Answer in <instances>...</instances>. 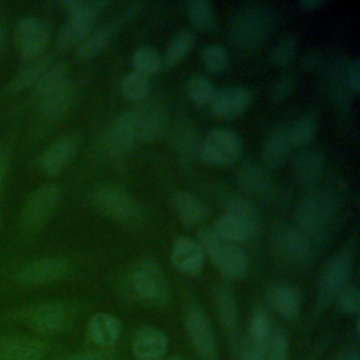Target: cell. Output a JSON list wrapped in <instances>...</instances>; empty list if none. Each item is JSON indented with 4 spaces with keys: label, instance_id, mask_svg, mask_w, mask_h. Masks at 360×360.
Instances as JSON below:
<instances>
[{
    "label": "cell",
    "instance_id": "6",
    "mask_svg": "<svg viewBox=\"0 0 360 360\" xmlns=\"http://www.w3.org/2000/svg\"><path fill=\"white\" fill-rule=\"evenodd\" d=\"M242 139L231 128L217 127L207 132L200 142L197 158L212 166H228L236 162L242 153Z\"/></svg>",
    "mask_w": 360,
    "mask_h": 360
},
{
    "label": "cell",
    "instance_id": "13",
    "mask_svg": "<svg viewBox=\"0 0 360 360\" xmlns=\"http://www.w3.org/2000/svg\"><path fill=\"white\" fill-rule=\"evenodd\" d=\"M138 142L134 120L129 111L121 112L111 120L103 136V146L108 156L124 158Z\"/></svg>",
    "mask_w": 360,
    "mask_h": 360
},
{
    "label": "cell",
    "instance_id": "30",
    "mask_svg": "<svg viewBox=\"0 0 360 360\" xmlns=\"http://www.w3.org/2000/svg\"><path fill=\"white\" fill-rule=\"evenodd\" d=\"M52 63L53 58L49 53H44L35 59L28 60L25 66H22L13 75L7 84V91L20 93L28 87H34V84L39 80V77Z\"/></svg>",
    "mask_w": 360,
    "mask_h": 360
},
{
    "label": "cell",
    "instance_id": "27",
    "mask_svg": "<svg viewBox=\"0 0 360 360\" xmlns=\"http://www.w3.org/2000/svg\"><path fill=\"white\" fill-rule=\"evenodd\" d=\"M291 148L292 146L288 139L287 124H277L273 127L264 138L262 146V158L266 166L276 169L283 165Z\"/></svg>",
    "mask_w": 360,
    "mask_h": 360
},
{
    "label": "cell",
    "instance_id": "43",
    "mask_svg": "<svg viewBox=\"0 0 360 360\" xmlns=\"http://www.w3.org/2000/svg\"><path fill=\"white\" fill-rule=\"evenodd\" d=\"M131 63L135 72L149 76L162 68V56L153 48L142 46L132 53Z\"/></svg>",
    "mask_w": 360,
    "mask_h": 360
},
{
    "label": "cell",
    "instance_id": "59",
    "mask_svg": "<svg viewBox=\"0 0 360 360\" xmlns=\"http://www.w3.org/2000/svg\"><path fill=\"white\" fill-rule=\"evenodd\" d=\"M163 360H181V359H177V357H167V359H163Z\"/></svg>",
    "mask_w": 360,
    "mask_h": 360
},
{
    "label": "cell",
    "instance_id": "26",
    "mask_svg": "<svg viewBox=\"0 0 360 360\" xmlns=\"http://www.w3.org/2000/svg\"><path fill=\"white\" fill-rule=\"evenodd\" d=\"M325 156L318 150H308L298 155L292 163V176L304 187H315L325 172Z\"/></svg>",
    "mask_w": 360,
    "mask_h": 360
},
{
    "label": "cell",
    "instance_id": "14",
    "mask_svg": "<svg viewBox=\"0 0 360 360\" xmlns=\"http://www.w3.org/2000/svg\"><path fill=\"white\" fill-rule=\"evenodd\" d=\"M187 336L201 360H218L217 342L211 323L198 307H191L186 314Z\"/></svg>",
    "mask_w": 360,
    "mask_h": 360
},
{
    "label": "cell",
    "instance_id": "49",
    "mask_svg": "<svg viewBox=\"0 0 360 360\" xmlns=\"http://www.w3.org/2000/svg\"><path fill=\"white\" fill-rule=\"evenodd\" d=\"M295 84H297V77H295V75H292V73H285V75H283V76L278 77V79L276 80V83L273 84L271 91H270V98H271L274 103L283 101L284 98H287V97L294 91Z\"/></svg>",
    "mask_w": 360,
    "mask_h": 360
},
{
    "label": "cell",
    "instance_id": "2",
    "mask_svg": "<svg viewBox=\"0 0 360 360\" xmlns=\"http://www.w3.org/2000/svg\"><path fill=\"white\" fill-rule=\"evenodd\" d=\"M339 205L338 190L314 187L295 208V228L314 243H323L330 233Z\"/></svg>",
    "mask_w": 360,
    "mask_h": 360
},
{
    "label": "cell",
    "instance_id": "40",
    "mask_svg": "<svg viewBox=\"0 0 360 360\" xmlns=\"http://www.w3.org/2000/svg\"><path fill=\"white\" fill-rule=\"evenodd\" d=\"M298 45H300V39H298L297 34L290 32V34L281 37L273 45V48L269 53L270 63L277 66V68H283V66L290 65L292 62V59L295 58V55H297Z\"/></svg>",
    "mask_w": 360,
    "mask_h": 360
},
{
    "label": "cell",
    "instance_id": "9",
    "mask_svg": "<svg viewBox=\"0 0 360 360\" xmlns=\"http://www.w3.org/2000/svg\"><path fill=\"white\" fill-rule=\"evenodd\" d=\"M91 201L96 210L110 219L129 222L136 217V204L131 194L121 186H97L91 193Z\"/></svg>",
    "mask_w": 360,
    "mask_h": 360
},
{
    "label": "cell",
    "instance_id": "4",
    "mask_svg": "<svg viewBox=\"0 0 360 360\" xmlns=\"http://www.w3.org/2000/svg\"><path fill=\"white\" fill-rule=\"evenodd\" d=\"M354 253V243H347L323 264L316 283V304L319 307L330 304L336 300L338 294L349 285L347 281L353 269Z\"/></svg>",
    "mask_w": 360,
    "mask_h": 360
},
{
    "label": "cell",
    "instance_id": "57",
    "mask_svg": "<svg viewBox=\"0 0 360 360\" xmlns=\"http://www.w3.org/2000/svg\"><path fill=\"white\" fill-rule=\"evenodd\" d=\"M4 45H6V30H4L3 24L0 22V52L3 51Z\"/></svg>",
    "mask_w": 360,
    "mask_h": 360
},
{
    "label": "cell",
    "instance_id": "31",
    "mask_svg": "<svg viewBox=\"0 0 360 360\" xmlns=\"http://www.w3.org/2000/svg\"><path fill=\"white\" fill-rule=\"evenodd\" d=\"M172 204L179 221L184 226H195L202 224L208 215L205 204L195 195L186 191L176 193L172 198Z\"/></svg>",
    "mask_w": 360,
    "mask_h": 360
},
{
    "label": "cell",
    "instance_id": "17",
    "mask_svg": "<svg viewBox=\"0 0 360 360\" xmlns=\"http://www.w3.org/2000/svg\"><path fill=\"white\" fill-rule=\"evenodd\" d=\"M69 271V264L60 257H41L22 266L15 280L21 285H44L60 280Z\"/></svg>",
    "mask_w": 360,
    "mask_h": 360
},
{
    "label": "cell",
    "instance_id": "33",
    "mask_svg": "<svg viewBox=\"0 0 360 360\" xmlns=\"http://www.w3.org/2000/svg\"><path fill=\"white\" fill-rule=\"evenodd\" d=\"M226 214L245 224L253 233L262 228V217L259 210L246 198L232 197L226 201Z\"/></svg>",
    "mask_w": 360,
    "mask_h": 360
},
{
    "label": "cell",
    "instance_id": "5",
    "mask_svg": "<svg viewBox=\"0 0 360 360\" xmlns=\"http://www.w3.org/2000/svg\"><path fill=\"white\" fill-rule=\"evenodd\" d=\"M131 284L136 298L149 307H159L169 298V283L158 263L139 260L131 271Z\"/></svg>",
    "mask_w": 360,
    "mask_h": 360
},
{
    "label": "cell",
    "instance_id": "48",
    "mask_svg": "<svg viewBox=\"0 0 360 360\" xmlns=\"http://www.w3.org/2000/svg\"><path fill=\"white\" fill-rule=\"evenodd\" d=\"M339 309L346 315H357L360 309V292L354 285H346L336 297Z\"/></svg>",
    "mask_w": 360,
    "mask_h": 360
},
{
    "label": "cell",
    "instance_id": "21",
    "mask_svg": "<svg viewBox=\"0 0 360 360\" xmlns=\"http://www.w3.org/2000/svg\"><path fill=\"white\" fill-rule=\"evenodd\" d=\"M204 253L198 243L188 238H177L172 245V264L183 274L197 276L204 267Z\"/></svg>",
    "mask_w": 360,
    "mask_h": 360
},
{
    "label": "cell",
    "instance_id": "44",
    "mask_svg": "<svg viewBox=\"0 0 360 360\" xmlns=\"http://www.w3.org/2000/svg\"><path fill=\"white\" fill-rule=\"evenodd\" d=\"M201 62L204 68L212 73L218 75L229 68L228 52L218 44H208L201 51Z\"/></svg>",
    "mask_w": 360,
    "mask_h": 360
},
{
    "label": "cell",
    "instance_id": "34",
    "mask_svg": "<svg viewBox=\"0 0 360 360\" xmlns=\"http://www.w3.org/2000/svg\"><path fill=\"white\" fill-rule=\"evenodd\" d=\"M214 231L219 235L221 239H224L225 242L238 245V243H245L248 242L253 232L240 221H238L236 218H233L232 215L224 212L215 222L214 225Z\"/></svg>",
    "mask_w": 360,
    "mask_h": 360
},
{
    "label": "cell",
    "instance_id": "37",
    "mask_svg": "<svg viewBox=\"0 0 360 360\" xmlns=\"http://www.w3.org/2000/svg\"><path fill=\"white\" fill-rule=\"evenodd\" d=\"M118 90L124 98L132 103H139L148 97L150 90V82L148 76L132 70L121 77Z\"/></svg>",
    "mask_w": 360,
    "mask_h": 360
},
{
    "label": "cell",
    "instance_id": "53",
    "mask_svg": "<svg viewBox=\"0 0 360 360\" xmlns=\"http://www.w3.org/2000/svg\"><path fill=\"white\" fill-rule=\"evenodd\" d=\"M243 360H267L266 359V350H264V345L262 346H250L245 354H243Z\"/></svg>",
    "mask_w": 360,
    "mask_h": 360
},
{
    "label": "cell",
    "instance_id": "41",
    "mask_svg": "<svg viewBox=\"0 0 360 360\" xmlns=\"http://www.w3.org/2000/svg\"><path fill=\"white\" fill-rule=\"evenodd\" d=\"M215 87L210 79L202 75L190 76L186 82V93L194 105H208L215 94Z\"/></svg>",
    "mask_w": 360,
    "mask_h": 360
},
{
    "label": "cell",
    "instance_id": "16",
    "mask_svg": "<svg viewBox=\"0 0 360 360\" xmlns=\"http://www.w3.org/2000/svg\"><path fill=\"white\" fill-rule=\"evenodd\" d=\"M82 145L77 135L69 134L49 143L38 156V169L46 176L59 174L76 156Z\"/></svg>",
    "mask_w": 360,
    "mask_h": 360
},
{
    "label": "cell",
    "instance_id": "29",
    "mask_svg": "<svg viewBox=\"0 0 360 360\" xmlns=\"http://www.w3.org/2000/svg\"><path fill=\"white\" fill-rule=\"evenodd\" d=\"M93 17H69L56 37V48L60 52L76 49L90 34L94 25Z\"/></svg>",
    "mask_w": 360,
    "mask_h": 360
},
{
    "label": "cell",
    "instance_id": "3",
    "mask_svg": "<svg viewBox=\"0 0 360 360\" xmlns=\"http://www.w3.org/2000/svg\"><path fill=\"white\" fill-rule=\"evenodd\" d=\"M197 243L204 256L211 260L225 278L238 280L246 276L249 270V259L245 250L238 245L221 239L214 228H204L200 231Z\"/></svg>",
    "mask_w": 360,
    "mask_h": 360
},
{
    "label": "cell",
    "instance_id": "56",
    "mask_svg": "<svg viewBox=\"0 0 360 360\" xmlns=\"http://www.w3.org/2000/svg\"><path fill=\"white\" fill-rule=\"evenodd\" d=\"M4 176H6V156H4V150H3V148L0 145V195H1Z\"/></svg>",
    "mask_w": 360,
    "mask_h": 360
},
{
    "label": "cell",
    "instance_id": "32",
    "mask_svg": "<svg viewBox=\"0 0 360 360\" xmlns=\"http://www.w3.org/2000/svg\"><path fill=\"white\" fill-rule=\"evenodd\" d=\"M195 37L191 30H180L169 41L165 53L162 55V66L170 68L181 62L193 49Z\"/></svg>",
    "mask_w": 360,
    "mask_h": 360
},
{
    "label": "cell",
    "instance_id": "55",
    "mask_svg": "<svg viewBox=\"0 0 360 360\" xmlns=\"http://www.w3.org/2000/svg\"><path fill=\"white\" fill-rule=\"evenodd\" d=\"M322 4H325V1H322V0H301V1L298 3V6H300L301 8L308 10V11L316 10V8L321 7Z\"/></svg>",
    "mask_w": 360,
    "mask_h": 360
},
{
    "label": "cell",
    "instance_id": "1",
    "mask_svg": "<svg viewBox=\"0 0 360 360\" xmlns=\"http://www.w3.org/2000/svg\"><path fill=\"white\" fill-rule=\"evenodd\" d=\"M277 14L266 1H246L233 8L228 20V35L232 45L245 53L264 45L274 32Z\"/></svg>",
    "mask_w": 360,
    "mask_h": 360
},
{
    "label": "cell",
    "instance_id": "54",
    "mask_svg": "<svg viewBox=\"0 0 360 360\" xmlns=\"http://www.w3.org/2000/svg\"><path fill=\"white\" fill-rule=\"evenodd\" d=\"M338 360H360L359 350L356 347H347L339 354Z\"/></svg>",
    "mask_w": 360,
    "mask_h": 360
},
{
    "label": "cell",
    "instance_id": "51",
    "mask_svg": "<svg viewBox=\"0 0 360 360\" xmlns=\"http://www.w3.org/2000/svg\"><path fill=\"white\" fill-rule=\"evenodd\" d=\"M60 360H108V356L104 352H80L68 354Z\"/></svg>",
    "mask_w": 360,
    "mask_h": 360
},
{
    "label": "cell",
    "instance_id": "18",
    "mask_svg": "<svg viewBox=\"0 0 360 360\" xmlns=\"http://www.w3.org/2000/svg\"><path fill=\"white\" fill-rule=\"evenodd\" d=\"M253 101V93L243 86H229L217 90L210 105L211 112L221 120H233L243 114Z\"/></svg>",
    "mask_w": 360,
    "mask_h": 360
},
{
    "label": "cell",
    "instance_id": "11",
    "mask_svg": "<svg viewBox=\"0 0 360 360\" xmlns=\"http://www.w3.org/2000/svg\"><path fill=\"white\" fill-rule=\"evenodd\" d=\"M24 322L35 332L52 336L63 332L69 325V311L62 302L48 301L28 308L22 315Z\"/></svg>",
    "mask_w": 360,
    "mask_h": 360
},
{
    "label": "cell",
    "instance_id": "45",
    "mask_svg": "<svg viewBox=\"0 0 360 360\" xmlns=\"http://www.w3.org/2000/svg\"><path fill=\"white\" fill-rule=\"evenodd\" d=\"M249 338L253 346H262L264 345L270 336H271V329H270V321L267 314L263 309H256L249 319Z\"/></svg>",
    "mask_w": 360,
    "mask_h": 360
},
{
    "label": "cell",
    "instance_id": "35",
    "mask_svg": "<svg viewBox=\"0 0 360 360\" xmlns=\"http://www.w3.org/2000/svg\"><path fill=\"white\" fill-rule=\"evenodd\" d=\"M215 301H217L218 315H219V321L222 323L224 330L228 333L229 339H235L238 314H236V304L231 291L225 287H219L215 291Z\"/></svg>",
    "mask_w": 360,
    "mask_h": 360
},
{
    "label": "cell",
    "instance_id": "38",
    "mask_svg": "<svg viewBox=\"0 0 360 360\" xmlns=\"http://www.w3.org/2000/svg\"><path fill=\"white\" fill-rule=\"evenodd\" d=\"M287 132L291 146L304 148L309 145L316 135V120L309 114L301 115L287 125Z\"/></svg>",
    "mask_w": 360,
    "mask_h": 360
},
{
    "label": "cell",
    "instance_id": "8",
    "mask_svg": "<svg viewBox=\"0 0 360 360\" xmlns=\"http://www.w3.org/2000/svg\"><path fill=\"white\" fill-rule=\"evenodd\" d=\"M52 31L49 25L34 15H25L18 20L14 30V45L18 55L31 60L45 53L51 44Z\"/></svg>",
    "mask_w": 360,
    "mask_h": 360
},
{
    "label": "cell",
    "instance_id": "7",
    "mask_svg": "<svg viewBox=\"0 0 360 360\" xmlns=\"http://www.w3.org/2000/svg\"><path fill=\"white\" fill-rule=\"evenodd\" d=\"M60 200V188L55 183H44L32 190L21 208L20 224L27 232H35L41 229Z\"/></svg>",
    "mask_w": 360,
    "mask_h": 360
},
{
    "label": "cell",
    "instance_id": "24",
    "mask_svg": "<svg viewBox=\"0 0 360 360\" xmlns=\"http://www.w3.org/2000/svg\"><path fill=\"white\" fill-rule=\"evenodd\" d=\"M122 332L121 321L108 312H97L87 322L89 339L100 347L114 345Z\"/></svg>",
    "mask_w": 360,
    "mask_h": 360
},
{
    "label": "cell",
    "instance_id": "58",
    "mask_svg": "<svg viewBox=\"0 0 360 360\" xmlns=\"http://www.w3.org/2000/svg\"><path fill=\"white\" fill-rule=\"evenodd\" d=\"M354 329H356V336H359V332H360V321H359V318L356 319V326H354Z\"/></svg>",
    "mask_w": 360,
    "mask_h": 360
},
{
    "label": "cell",
    "instance_id": "39",
    "mask_svg": "<svg viewBox=\"0 0 360 360\" xmlns=\"http://www.w3.org/2000/svg\"><path fill=\"white\" fill-rule=\"evenodd\" d=\"M191 25L200 31H211L217 24L215 11L208 0H193L186 4Z\"/></svg>",
    "mask_w": 360,
    "mask_h": 360
},
{
    "label": "cell",
    "instance_id": "10",
    "mask_svg": "<svg viewBox=\"0 0 360 360\" xmlns=\"http://www.w3.org/2000/svg\"><path fill=\"white\" fill-rule=\"evenodd\" d=\"M271 246L277 256L291 264H302L311 260L314 245L294 225H280L271 236Z\"/></svg>",
    "mask_w": 360,
    "mask_h": 360
},
{
    "label": "cell",
    "instance_id": "22",
    "mask_svg": "<svg viewBox=\"0 0 360 360\" xmlns=\"http://www.w3.org/2000/svg\"><path fill=\"white\" fill-rule=\"evenodd\" d=\"M347 62L345 58H332L323 69V83L325 91L328 96L338 104L346 105L352 101L353 93L350 91L346 82V66Z\"/></svg>",
    "mask_w": 360,
    "mask_h": 360
},
{
    "label": "cell",
    "instance_id": "15",
    "mask_svg": "<svg viewBox=\"0 0 360 360\" xmlns=\"http://www.w3.org/2000/svg\"><path fill=\"white\" fill-rule=\"evenodd\" d=\"M139 3L131 4L128 8H125L120 15L114 17L112 20L104 22L103 25L93 28L90 34L83 39V42L75 49V58L77 60H87L94 58L97 53H100L115 37L118 30L121 28L122 24L129 18V15L136 11Z\"/></svg>",
    "mask_w": 360,
    "mask_h": 360
},
{
    "label": "cell",
    "instance_id": "19",
    "mask_svg": "<svg viewBox=\"0 0 360 360\" xmlns=\"http://www.w3.org/2000/svg\"><path fill=\"white\" fill-rule=\"evenodd\" d=\"M49 346L45 340L27 335L0 336V360H41Z\"/></svg>",
    "mask_w": 360,
    "mask_h": 360
},
{
    "label": "cell",
    "instance_id": "12",
    "mask_svg": "<svg viewBox=\"0 0 360 360\" xmlns=\"http://www.w3.org/2000/svg\"><path fill=\"white\" fill-rule=\"evenodd\" d=\"M134 120L138 141L152 142L159 139L166 127V111L155 98H145L136 103V107L129 111Z\"/></svg>",
    "mask_w": 360,
    "mask_h": 360
},
{
    "label": "cell",
    "instance_id": "52",
    "mask_svg": "<svg viewBox=\"0 0 360 360\" xmlns=\"http://www.w3.org/2000/svg\"><path fill=\"white\" fill-rule=\"evenodd\" d=\"M302 66L305 69H315L322 63V55L318 51H308L302 55Z\"/></svg>",
    "mask_w": 360,
    "mask_h": 360
},
{
    "label": "cell",
    "instance_id": "50",
    "mask_svg": "<svg viewBox=\"0 0 360 360\" xmlns=\"http://www.w3.org/2000/svg\"><path fill=\"white\" fill-rule=\"evenodd\" d=\"M346 82L350 91L356 96L360 90V62L357 58L347 62L346 66Z\"/></svg>",
    "mask_w": 360,
    "mask_h": 360
},
{
    "label": "cell",
    "instance_id": "28",
    "mask_svg": "<svg viewBox=\"0 0 360 360\" xmlns=\"http://www.w3.org/2000/svg\"><path fill=\"white\" fill-rule=\"evenodd\" d=\"M269 305L284 319H292L300 311L301 297L295 287L288 284H273L266 292Z\"/></svg>",
    "mask_w": 360,
    "mask_h": 360
},
{
    "label": "cell",
    "instance_id": "20",
    "mask_svg": "<svg viewBox=\"0 0 360 360\" xmlns=\"http://www.w3.org/2000/svg\"><path fill=\"white\" fill-rule=\"evenodd\" d=\"M131 352L135 360H163L167 352V338L158 328L143 326L132 336Z\"/></svg>",
    "mask_w": 360,
    "mask_h": 360
},
{
    "label": "cell",
    "instance_id": "47",
    "mask_svg": "<svg viewBox=\"0 0 360 360\" xmlns=\"http://www.w3.org/2000/svg\"><path fill=\"white\" fill-rule=\"evenodd\" d=\"M288 339L284 332H276L264 343L267 360H288Z\"/></svg>",
    "mask_w": 360,
    "mask_h": 360
},
{
    "label": "cell",
    "instance_id": "46",
    "mask_svg": "<svg viewBox=\"0 0 360 360\" xmlns=\"http://www.w3.org/2000/svg\"><path fill=\"white\" fill-rule=\"evenodd\" d=\"M110 3L104 0H68L63 7L69 17H93L103 11Z\"/></svg>",
    "mask_w": 360,
    "mask_h": 360
},
{
    "label": "cell",
    "instance_id": "42",
    "mask_svg": "<svg viewBox=\"0 0 360 360\" xmlns=\"http://www.w3.org/2000/svg\"><path fill=\"white\" fill-rule=\"evenodd\" d=\"M173 142L179 153L184 156H197L200 139L193 127V122H179L173 131Z\"/></svg>",
    "mask_w": 360,
    "mask_h": 360
},
{
    "label": "cell",
    "instance_id": "25",
    "mask_svg": "<svg viewBox=\"0 0 360 360\" xmlns=\"http://www.w3.org/2000/svg\"><path fill=\"white\" fill-rule=\"evenodd\" d=\"M238 183L243 191L257 198H267L274 191L269 172L256 163H245L239 169Z\"/></svg>",
    "mask_w": 360,
    "mask_h": 360
},
{
    "label": "cell",
    "instance_id": "23",
    "mask_svg": "<svg viewBox=\"0 0 360 360\" xmlns=\"http://www.w3.org/2000/svg\"><path fill=\"white\" fill-rule=\"evenodd\" d=\"M75 100L76 89L73 83L68 80L38 100L39 111L48 120H59L70 111Z\"/></svg>",
    "mask_w": 360,
    "mask_h": 360
},
{
    "label": "cell",
    "instance_id": "36",
    "mask_svg": "<svg viewBox=\"0 0 360 360\" xmlns=\"http://www.w3.org/2000/svg\"><path fill=\"white\" fill-rule=\"evenodd\" d=\"M69 80V72L68 66L63 62H53L45 73L39 77V80L32 87V94L37 100L42 98L49 91L55 90L60 84Z\"/></svg>",
    "mask_w": 360,
    "mask_h": 360
}]
</instances>
